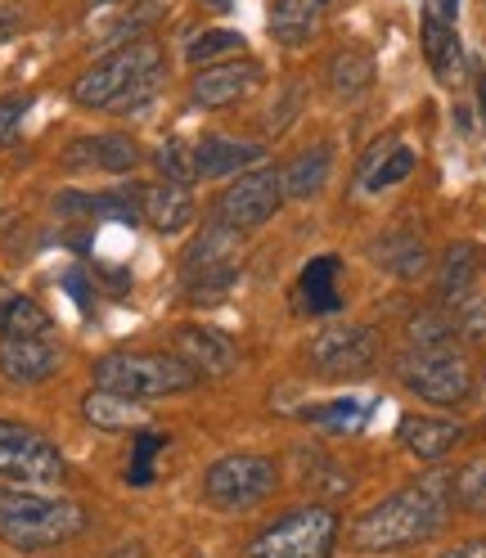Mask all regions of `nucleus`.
Returning a JSON list of instances; mask_svg holds the SVG:
<instances>
[{
	"instance_id": "1",
	"label": "nucleus",
	"mask_w": 486,
	"mask_h": 558,
	"mask_svg": "<svg viewBox=\"0 0 486 558\" xmlns=\"http://www.w3.org/2000/svg\"><path fill=\"white\" fill-rule=\"evenodd\" d=\"M450 482L455 477L433 469L420 482L392 492L388 500L369 505L352 527H347V545L361 549V554H401V549H414V545L433 541L446 527L450 509H455V492H450Z\"/></svg>"
},
{
	"instance_id": "2",
	"label": "nucleus",
	"mask_w": 486,
	"mask_h": 558,
	"mask_svg": "<svg viewBox=\"0 0 486 558\" xmlns=\"http://www.w3.org/2000/svg\"><path fill=\"white\" fill-rule=\"evenodd\" d=\"M162 68L167 59L154 37L122 41L73 82V99L90 113H118V118L145 113L162 86Z\"/></svg>"
},
{
	"instance_id": "3",
	"label": "nucleus",
	"mask_w": 486,
	"mask_h": 558,
	"mask_svg": "<svg viewBox=\"0 0 486 558\" xmlns=\"http://www.w3.org/2000/svg\"><path fill=\"white\" fill-rule=\"evenodd\" d=\"M86 532V509L77 500L32 492V486H0V541L19 554H41L77 541Z\"/></svg>"
},
{
	"instance_id": "4",
	"label": "nucleus",
	"mask_w": 486,
	"mask_h": 558,
	"mask_svg": "<svg viewBox=\"0 0 486 558\" xmlns=\"http://www.w3.org/2000/svg\"><path fill=\"white\" fill-rule=\"evenodd\" d=\"M90 378H95V388L118 392V397L141 401V405L198 388V374L177 352L171 356H162V352H113V356L95 361Z\"/></svg>"
},
{
	"instance_id": "5",
	"label": "nucleus",
	"mask_w": 486,
	"mask_h": 558,
	"mask_svg": "<svg viewBox=\"0 0 486 558\" xmlns=\"http://www.w3.org/2000/svg\"><path fill=\"white\" fill-rule=\"evenodd\" d=\"M342 536V518L329 505H297L253 536L248 558H329Z\"/></svg>"
},
{
	"instance_id": "6",
	"label": "nucleus",
	"mask_w": 486,
	"mask_h": 558,
	"mask_svg": "<svg viewBox=\"0 0 486 558\" xmlns=\"http://www.w3.org/2000/svg\"><path fill=\"white\" fill-rule=\"evenodd\" d=\"M397 378L405 392H414L428 405H464L473 397V365L455 342L446 347H410L397 361Z\"/></svg>"
},
{
	"instance_id": "7",
	"label": "nucleus",
	"mask_w": 486,
	"mask_h": 558,
	"mask_svg": "<svg viewBox=\"0 0 486 558\" xmlns=\"http://www.w3.org/2000/svg\"><path fill=\"white\" fill-rule=\"evenodd\" d=\"M280 486V464L270 456H253V450H239V456H221L217 464H207L203 473V500L212 509L239 513L253 509L266 496H275Z\"/></svg>"
},
{
	"instance_id": "8",
	"label": "nucleus",
	"mask_w": 486,
	"mask_h": 558,
	"mask_svg": "<svg viewBox=\"0 0 486 558\" xmlns=\"http://www.w3.org/2000/svg\"><path fill=\"white\" fill-rule=\"evenodd\" d=\"M68 477L63 450L27 424L0 418V482L14 486H59Z\"/></svg>"
},
{
	"instance_id": "9",
	"label": "nucleus",
	"mask_w": 486,
	"mask_h": 558,
	"mask_svg": "<svg viewBox=\"0 0 486 558\" xmlns=\"http://www.w3.org/2000/svg\"><path fill=\"white\" fill-rule=\"evenodd\" d=\"M306 361L329 383H356L378 365V333L369 325H325L306 347Z\"/></svg>"
},
{
	"instance_id": "10",
	"label": "nucleus",
	"mask_w": 486,
	"mask_h": 558,
	"mask_svg": "<svg viewBox=\"0 0 486 558\" xmlns=\"http://www.w3.org/2000/svg\"><path fill=\"white\" fill-rule=\"evenodd\" d=\"M284 207V185H280V167H253L239 171V177L217 194V221L234 226V230H262L275 213Z\"/></svg>"
},
{
	"instance_id": "11",
	"label": "nucleus",
	"mask_w": 486,
	"mask_h": 558,
	"mask_svg": "<svg viewBox=\"0 0 486 558\" xmlns=\"http://www.w3.org/2000/svg\"><path fill=\"white\" fill-rule=\"evenodd\" d=\"M257 82H262V63L248 59V54L207 63V68H194L190 104H194V109H203V113H217V109H230V104H239Z\"/></svg>"
},
{
	"instance_id": "12",
	"label": "nucleus",
	"mask_w": 486,
	"mask_h": 558,
	"mask_svg": "<svg viewBox=\"0 0 486 558\" xmlns=\"http://www.w3.org/2000/svg\"><path fill=\"white\" fill-rule=\"evenodd\" d=\"M171 347H177V356L198 374V378H226L239 369V347L234 338H226L221 329L212 325H185L171 333Z\"/></svg>"
},
{
	"instance_id": "13",
	"label": "nucleus",
	"mask_w": 486,
	"mask_h": 558,
	"mask_svg": "<svg viewBox=\"0 0 486 558\" xmlns=\"http://www.w3.org/2000/svg\"><path fill=\"white\" fill-rule=\"evenodd\" d=\"M145 162L141 145L122 131H109V135H82L73 145L63 149V167L73 171H109V177H126Z\"/></svg>"
},
{
	"instance_id": "14",
	"label": "nucleus",
	"mask_w": 486,
	"mask_h": 558,
	"mask_svg": "<svg viewBox=\"0 0 486 558\" xmlns=\"http://www.w3.org/2000/svg\"><path fill=\"white\" fill-rule=\"evenodd\" d=\"M414 162L420 158H414V149L405 145L401 135L374 140V145L365 149V158H361V167H356V190L361 194H384V190H392V185L414 177Z\"/></svg>"
},
{
	"instance_id": "15",
	"label": "nucleus",
	"mask_w": 486,
	"mask_h": 558,
	"mask_svg": "<svg viewBox=\"0 0 486 558\" xmlns=\"http://www.w3.org/2000/svg\"><path fill=\"white\" fill-rule=\"evenodd\" d=\"M63 369V352L50 338H0V378L10 383H46Z\"/></svg>"
},
{
	"instance_id": "16",
	"label": "nucleus",
	"mask_w": 486,
	"mask_h": 558,
	"mask_svg": "<svg viewBox=\"0 0 486 558\" xmlns=\"http://www.w3.org/2000/svg\"><path fill=\"white\" fill-rule=\"evenodd\" d=\"M464 424H455V418H441V414H405L397 424V441L410 450L414 460L424 464H437L446 460L450 450H455L464 441Z\"/></svg>"
},
{
	"instance_id": "17",
	"label": "nucleus",
	"mask_w": 486,
	"mask_h": 558,
	"mask_svg": "<svg viewBox=\"0 0 486 558\" xmlns=\"http://www.w3.org/2000/svg\"><path fill=\"white\" fill-rule=\"evenodd\" d=\"M262 167V145L248 140H230V135H203L194 145V177L198 181H230L239 171Z\"/></svg>"
},
{
	"instance_id": "18",
	"label": "nucleus",
	"mask_w": 486,
	"mask_h": 558,
	"mask_svg": "<svg viewBox=\"0 0 486 558\" xmlns=\"http://www.w3.org/2000/svg\"><path fill=\"white\" fill-rule=\"evenodd\" d=\"M420 41H424V59L433 68V77L441 86H460L469 77V59H464V46H460V32L455 23L437 19L433 10H424V27H420Z\"/></svg>"
},
{
	"instance_id": "19",
	"label": "nucleus",
	"mask_w": 486,
	"mask_h": 558,
	"mask_svg": "<svg viewBox=\"0 0 486 558\" xmlns=\"http://www.w3.org/2000/svg\"><path fill=\"white\" fill-rule=\"evenodd\" d=\"M141 213L158 234H181V230H190L198 221L190 185H171V181H158V185L141 190Z\"/></svg>"
},
{
	"instance_id": "20",
	"label": "nucleus",
	"mask_w": 486,
	"mask_h": 558,
	"mask_svg": "<svg viewBox=\"0 0 486 558\" xmlns=\"http://www.w3.org/2000/svg\"><path fill=\"white\" fill-rule=\"evenodd\" d=\"M482 270H486V257H482L477 243H450L437 262V298L450 306L464 302L469 293H477Z\"/></svg>"
},
{
	"instance_id": "21",
	"label": "nucleus",
	"mask_w": 486,
	"mask_h": 558,
	"mask_svg": "<svg viewBox=\"0 0 486 558\" xmlns=\"http://www.w3.org/2000/svg\"><path fill=\"white\" fill-rule=\"evenodd\" d=\"M374 77H378V63H374V54L365 46H338L329 54V63H325V82H329L333 99H347V104L369 95Z\"/></svg>"
},
{
	"instance_id": "22",
	"label": "nucleus",
	"mask_w": 486,
	"mask_h": 558,
	"mask_svg": "<svg viewBox=\"0 0 486 558\" xmlns=\"http://www.w3.org/2000/svg\"><path fill=\"white\" fill-rule=\"evenodd\" d=\"M338 275H342V262L333 253L306 262L302 279H297V298H302V311L311 316H338L342 311V293H338Z\"/></svg>"
},
{
	"instance_id": "23",
	"label": "nucleus",
	"mask_w": 486,
	"mask_h": 558,
	"mask_svg": "<svg viewBox=\"0 0 486 558\" xmlns=\"http://www.w3.org/2000/svg\"><path fill=\"white\" fill-rule=\"evenodd\" d=\"M325 10H329V0H275L270 5V37L289 50H297L316 37Z\"/></svg>"
},
{
	"instance_id": "24",
	"label": "nucleus",
	"mask_w": 486,
	"mask_h": 558,
	"mask_svg": "<svg viewBox=\"0 0 486 558\" xmlns=\"http://www.w3.org/2000/svg\"><path fill=\"white\" fill-rule=\"evenodd\" d=\"M329 171H333V149H329V145L302 149L293 162L280 167L284 198H316V194L329 185Z\"/></svg>"
},
{
	"instance_id": "25",
	"label": "nucleus",
	"mask_w": 486,
	"mask_h": 558,
	"mask_svg": "<svg viewBox=\"0 0 486 558\" xmlns=\"http://www.w3.org/2000/svg\"><path fill=\"white\" fill-rule=\"evenodd\" d=\"M239 253H243V230H234V226H226V221H207L203 226V234L185 248V262H181V270H203V266H230V262H239Z\"/></svg>"
},
{
	"instance_id": "26",
	"label": "nucleus",
	"mask_w": 486,
	"mask_h": 558,
	"mask_svg": "<svg viewBox=\"0 0 486 558\" xmlns=\"http://www.w3.org/2000/svg\"><path fill=\"white\" fill-rule=\"evenodd\" d=\"M82 418H86L90 428H99V433H126V428H141L145 424V405L141 401H126L118 392L95 388V392L82 397Z\"/></svg>"
},
{
	"instance_id": "27",
	"label": "nucleus",
	"mask_w": 486,
	"mask_h": 558,
	"mask_svg": "<svg viewBox=\"0 0 486 558\" xmlns=\"http://www.w3.org/2000/svg\"><path fill=\"white\" fill-rule=\"evenodd\" d=\"M374 262L384 266L388 275H397V279H420L428 270V248H424L420 234L392 230L384 239H374Z\"/></svg>"
},
{
	"instance_id": "28",
	"label": "nucleus",
	"mask_w": 486,
	"mask_h": 558,
	"mask_svg": "<svg viewBox=\"0 0 486 558\" xmlns=\"http://www.w3.org/2000/svg\"><path fill=\"white\" fill-rule=\"evenodd\" d=\"M50 311L37 298L14 293L5 306H0V338H50Z\"/></svg>"
},
{
	"instance_id": "29",
	"label": "nucleus",
	"mask_w": 486,
	"mask_h": 558,
	"mask_svg": "<svg viewBox=\"0 0 486 558\" xmlns=\"http://www.w3.org/2000/svg\"><path fill=\"white\" fill-rule=\"evenodd\" d=\"M302 418L320 433H361L365 418H369V405L356 401V397H338V401H325V405H306Z\"/></svg>"
},
{
	"instance_id": "30",
	"label": "nucleus",
	"mask_w": 486,
	"mask_h": 558,
	"mask_svg": "<svg viewBox=\"0 0 486 558\" xmlns=\"http://www.w3.org/2000/svg\"><path fill=\"white\" fill-rule=\"evenodd\" d=\"M243 50H248L243 32H234V27H207V32H198V37H190L185 59H190V68H207V63L234 59V54H243Z\"/></svg>"
},
{
	"instance_id": "31",
	"label": "nucleus",
	"mask_w": 486,
	"mask_h": 558,
	"mask_svg": "<svg viewBox=\"0 0 486 558\" xmlns=\"http://www.w3.org/2000/svg\"><path fill=\"white\" fill-rule=\"evenodd\" d=\"M234 284H239V262L185 270V298H190V302H221Z\"/></svg>"
},
{
	"instance_id": "32",
	"label": "nucleus",
	"mask_w": 486,
	"mask_h": 558,
	"mask_svg": "<svg viewBox=\"0 0 486 558\" xmlns=\"http://www.w3.org/2000/svg\"><path fill=\"white\" fill-rule=\"evenodd\" d=\"M90 213L95 217H113L122 226H141L145 221V213H141V185H118V190L90 194Z\"/></svg>"
},
{
	"instance_id": "33",
	"label": "nucleus",
	"mask_w": 486,
	"mask_h": 558,
	"mask_svg": "<svg viewBox=\"0 0 486 558\" xmlns=\"http://www.w3.org/2000/svg\"><path fill=\"white\" fill-rule=\"evenodd\" d=\"M154 167L162 171V181H171V185H194L198 181L194 177V145H190V140H181V135L162 140L158 154H154Z\"/></svg>"
},
{
	"instance_id": "34",
	"label": "nucleus",
	"mask_w": 486,
	"mask_h": 558,
	"mask_svg": "<svg viewBox=\"0 0 486 558\" xmlns=\"http://www.w3.org/2000/svg\"><path fill=\"white\" fill-rule=\"evenodd\" d=\"M405 342L410 347H446V342H455V320L441 316V311H420V316L405 325Z\"/></svg>"
},
{
	"instance_id": "35",
	"label": "nucleus",
	"mask_w": 486,
	"mask_h": 558,
	"mask_svg": "<svg viewBox=\"0 0 486 558\" xmlns=\"http://www.w3.org/2000/svg\"><path fill=\"white\" fill-rule=\"evenodd\" d=\"M162 446H167V433H158V428L135 433V450H131V464H126V482L131 486H149L154 482V456Z\"/></svg>"
},
{
	"instance_id": "36",
	"label": "nucleus",
	"mask_w": 486,
	"mask_h": 558,
	"mask_svg": "<svg viewBox=\"0 0 486 558\" xmlns=\"http://www.w3.org/2000/svg\"><path fill=\"white\" fill-rule=\"evenodd\" d=\"M450 320H455V338L486 347V289L469 293L464 302H455V316H450Z\"/></svg>"
},
{
	"instance_id": "37",
	"label": "nucleus",
	"mask_w": 486,
	"mask_h": 558,
	"mask_svg": "<svg viewBox=\"0 0 486 558\" xmlns=\"http://www.w3.org/2000/svg\"><path fill=\"white\" fill-rule=\"evenodd\" d=\"M450 492H455V505H464L473 513H486V460L460 469L455 482H450Z\"/></svg>"
},
{
	"instance_id": "38",
	"label": "nucleus",
	"mask_w": 486,
	"mask_h": 558,
	"mask_svg": "<svg viewBox=\"0 0 486 558\" xmlns=\"http://www.w3.org/2000/svg\"><path fill=\"white\" fill-rule=\"evenodd\" d=\"M32 109V95H5L0 99V145H14V135Z\"/></svg>"
},
{
	"instance_id": "39",
	"label": "nucleus",
	"mask_w": 486,
	"mask_h": 558,
	"mask_svg": "<svg viewBox=\"0 0 486 558\" xmlns=\"http://www.w3.org/2000/svg\"><path fill=\"white\" fill-rule=\"evenodd\" d=\"M19 27H23V10L10 5V0H0V46H10L19 37Z\"/></svg>"
},
{
	"instance_id": "40",
	"label": "nucleus",
	"mask_w": 486,
	"mask_h": 558,
	"mask_svg": "<svg viewBox=\"0 0 486 558\" xmlns=\"http://www.w3.org/2000/svg\"><path fill=\"white\" fill-rule=\"evenodd\" d=\"M437 558H486V536H473V541H460L455 549H446Z\"/></svg>"
},
{
	"instance_id": "41",
	"label": "nucleus",
	"mask_w": 486,
	"mask_h": 558,
	"mask_svg": "<svg viewBox=\"0 0 486 558\" xmlns=\"http://www.w3.org/2000/svg\"><path fill=\"white\" fill-rule=\"evenodd\" d=\"M63 284H68V293H73L82 306H90V284H86V275H82V270H68V275H63Z\"/></svg>"
},
{
	"instance_id": "42",
	"label": "nucleus",
	"mask_w": 486,
	"mask_h": 558,
	"mask_svg": "<svg viewBox=\"0 0 486 558\" xmlns=\"http://www.w3.org/2000/svg\"><path fill=\"white\" fill-rule=\"evenodd\" d=\"M473 86H477V113L486 122V68L482 63H473Z\"/></svg>"
},
{
	"instance_id": "43",
	"label": "nucleus",
	"mask_w": 486,
	"mask_h": 558,
	"mask_svg": "<svg viewBox=\"0 0 486 558\" xmlns=\"http://www.w3.org/2000/svg\"><path fill=\"white\" fill-rule=\"evenodd\" d=\"M437 19H446V23H455V14H460V0H433L428 5Z\"/></svg>"
},
{
	"instance_id": "44",
	"label": "nucleus",
	"mask_w": 486,
	"mask_h": 558,
	"mask_svg": "<svg viewBox=\"0 0 486 558\" xmlns=\"http://www.w3.org/2000/svg\"><path fill=\"white\" fill-rule=\"evenodd\" d=\"M113 5H126V0H90V10H113Z\"/></svg>"
},
{
	"instance_id": "45",
	"label": "nucleus",
	"mask_w": 486,
	"mask_h": 558,
	"mask_svg": "<svg viewBox=\"0 0 486 558\" xmlns=\"http://www.w3.org/2000/svg\"><path fill=\"white\" fill-rule=\"evenodd\" d=\"M207 5H212V10H234L239 0H207Z\"/></svg>"
},
{
	"instance_id": "46",
	"label": "nucleus",
	"mask_w": 486,
	"mask_h": 558,
	"mask_svg": "<svg viewBox=\"0 0 486 558\" xmlns=\"http://www.w3.org/2000/svg\"><path fill=\"white\" fill-rule=\"evenodd\" d=\"M10 298H14V293H10V289H5V284H0V306H5V302H10Z\"/></svg>"
},
{
	"instance_id": "47",
	"label": "nucleus",
	"mask_w": 486,
	"mask_h": 558,
	"mask_svg": "<svg viewBox=\"0 0 486 558\" xmlns=\"http://www.w3.org/2000/svg\"><path fill=\"white\" fill-rule=\"evenodd\" d=\"M482 397H486V374H482Z\"/></svg>"
}]
</instances>
